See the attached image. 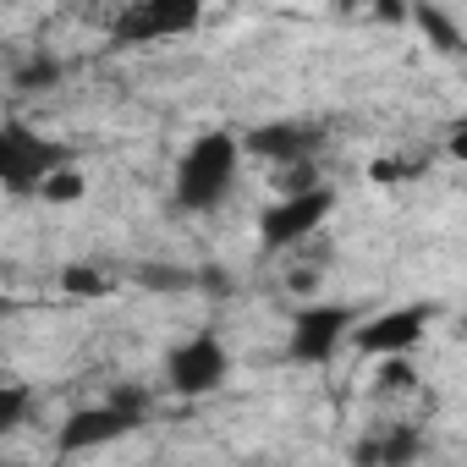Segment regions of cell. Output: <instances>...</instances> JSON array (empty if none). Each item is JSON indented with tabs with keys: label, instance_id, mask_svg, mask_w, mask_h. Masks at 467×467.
<instances>
[{
	"label": "cell",
	"instance_id": "6da1fadb",
	"mask_svg": "<svg viewBox=\"0 0 467 467\" xmlns=\"http://www.w3.org/2000/svg\"><path fill=\"white\" fill-rule=\"evenodd\" d=\"M237 165H243V143L237 132H198L187 143V154L176 160V203L187 214H209L231 198V187H237Z\"/></svg>",
	"mask_w": 467,
	"mask_h": 467
},
{
	"label": "cell",
	"instance_id": "7a4b0ae2",
	"mask_svg": "<svg viewBox=\"0 0 467 467\" xmlns=\"http://www.w3.org/2000/svg\"><path fill=\"white\" fill-rule=\"evenodd\" d=\"M61 165H72V143L45 138L28 121H0V187L12 198H39Z\"/></svg>",
	"mask_w": 467,
	"mask_h": 467
},
{
	"label": "cell",
	"instance_id": "3957f363",
	"mask_svg": "<svg viewBox=\"0 0 467 467\" xmlns=\"http://www.w3.org/2000/svg\"><path fill=\"white\" fill-rule=\"evenodd\" d=\"M330 209H336V192L325 182L319 187H303V192H286L281 203H270L259 214V243H265V254H286V248L308 243L314 231L330 220Z\"/></svg>",
	"mask_w": 467,
	"mask_h": 467
},
{
	"label": "cell",
	"instance_id": "277c9868",
	"mask_svg": "<svg viewBox=\"0 0 467 467\" xmlns=\"http://www.w3.org/2000/svg\"><path fill=\"white\" fill-rule=\"evenodd\" d=\"M358 308L352 303H308L292 314V341H286V358L303 363V368H319L336 358V347L358 330Z\"/></svg>",
	"mask_w": 467,
	"mask_h": 467
},
{
	"label": "cell",
	"instance_id": "5b68a950",
	"mask_svg": "<svg viewBox=\"0 0 467 467\" xmlns=\"http://www.w3.org/2000/svg\"><path fill=\"white\" fill-rule=\"evenodd\" d=\"M434 319H440V303H401V308H385V314H374L368 325H358L347 341L363 352V358H407L429 330H434Z\"/></svg>",
	"mask_w": 467,
	"mask_h": 467
},
{
	"label": "cell",
	"instance_id": "8992f818",
	"mask_svg": "<svg viewBox=\"0 0 467 467\" xmlns=\"http://www.w3.org/2000/svg\"><path fill=\"white\" fill-rule=\"evenodd\" d=\"M203 23V12L192 0H132L110 17V39L116 45H160L176 34H192Z\"/></svg>",
	"mask_w": 467,
	"mask_h": 467
},
{
	"label": "cell",
	"instance_id": "52a82bcc",
	"mask_svg": "<svg viewBox=\"0 0 467 467\" xmlns=\"http://www.w3.org/2000/svg\"><path fill=\"white\" fill-rule=\"evenodd\" d=\"M225 374H231V352L209 330H198V336H187L165 352V379H171L176 396H209V390L225 385Z\"/></svg>",
	"mask_w": 467,
	"mask_h": 467
},
{
	"label": "cell",
	"instance_id": "ba28073f",
	"mask_svg": "<svg viewBox=\"0 0 467 467\" xmlns=\"http://www.w3.org/2000/svg\"><path fill=\"white\" fill-rule=\"evenodd\" d=\"M138 423H143V418H138V412H127V407H116V401L78 407V412H72V418L56 429V451H61V456L99 451V445H110V440H127Z\"/></svg>",
	"mask_w": 467,
	"mask_h": 467
},
{
	"label": "cell",
	"instance_id": "9c48e42d",
	"mask_svg": "<svg viewBox=\"0 0 467 467\" xmlns=\"http://www.w3.org/2000/svg\"><path fill=\"white\" fill-rule=\"evenodd\" d=\"M248 154H259V160H275V165H308V154L325 143V132H314V127H303V121H270V127H254L248 138H237Z\"/></svg>",
	"mask_w": 467,
	"mask_h": 467
},
{
	"label": "cell",
	"instance_id": "30bf717a",
	"mask_svg": "<svg viewBox=\"0 0 467 467\" xmlns=\"http://www.w3.org/2000/svg\"><path fill=\"white\" fill-rule=\"evenodd\" d=\"M418 456H423V434H418L412 423L374 429V434H363V440H358V451H352V462H358V467H412Z\"/></svg>",
	"mask_w": 467,
	"mask_h": 467
},
{
	"label": "cell",
	"instance_id": "8fae6325",
	"mask_svg": "<svg viewBox=\"0 0 467 467\" xmlns=\"http://www.w3.org/2000/svg\"><path fill=\"white\" fill-rule=\"evenodd\" d=\"M28 412H34V396H28V385H0V434L23 429V423H28Z\"/></svg>",
	"mask_w": 467,
	"mask_h": 467
},
{
	"label": "cell",
	"instance_id": "7c38bea8",
	"mask_svg": "<svg viewBox=\"0 0 467 467\" xmlns=\"http://www.w3.org/2000/svg\"><path fill=\"white\" fill-rule=\"evenodd\" d=\"M83 192H88V176H83L78 165H61V171L39 187V198H50V203H78Z\"/></svg>",
	"mask_w": 467,
	"mask_h": 467
},
{
	"label": "cell",
	"instance_id": "4fadbf2b",
	"mask_svg": "<svg viewBox=\"0 0 467 467\" xmlns=\"http://www.w3.org/2000/svg\"><path fill=\"white\" fill-rule=\"evenodd\" d=\"M56 78H61V61H28V67L17 72V88H23V94H45Z\"/></svg>",
	"mask_w": 467,
	"mask_h": 467
},
{
	"label": "cell",
	"instance_id": "5bb4252c",
	"mask_svg": "<svg viewBox=\"0 0 467 467\" xmlns=\"http://www.w3.org/2000/svg\"><path fill=\"white\" fill-rule=\"evenodd\" d=\"M412 17H418V23H423V28H429L434 39H440V50H456V45H462V34H456V23H451V17H440L434 6H418Z\"/></svg>",
	"mask_w": 467,
	"mask_h": 467
},
{
	"label": "cell",
	"instance_id": "9a60e30c",
	"mask_svg": "<svg viewBox=\"0 0 467 467\" xmlns=\"http://www.w3.org/2000/svg\"><path fill=\"white\" fill-rule=\"evenodd\" d=\"M61 286H67V292H83V297H94V292H105V275H94L88 265H72V270L61 275Z\"/></svg>",
	"mask_w": 467,
	"mask_h": 467
},
{
	"label": "cell",
	"instance_id": "2e32d148",
	"mask_svg": "<svg viewBox=\"0 0 467 467\" xmlns=\"http://www.w3.org/2000/svg\"><path fill=\"white\" fill-rule=\"evenodd\" d=\"M412 171H418V165H407V160H374V165H368L374 182H407Z\"/></svg>",
	"mask_w": 467,
	"mask_h": 467
}]
</instances>
